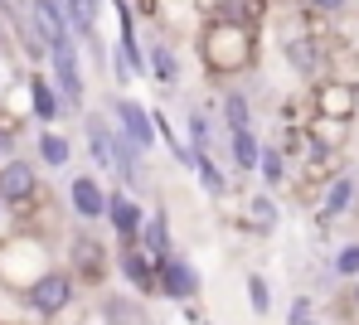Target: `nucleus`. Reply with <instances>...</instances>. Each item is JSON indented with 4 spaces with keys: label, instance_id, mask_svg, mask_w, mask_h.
<instances>
[{
    "label": "nucleus",
    "instance_id": "nucleus-1",
    "mask_svg": "<svg viewBox=\"0 0 359 325\" xmlns=\"http://www.w3.org/2000/svg\"><path fill=\"white\" fill-rule=\"evenodd\" d=\"M194 49H199V68L209 78H243L257 64V29L243 20H204Z\"/></svg>",
    "mask_w": 359,
    "mask_h": 325
},
{
    "label": "nucleus",
    "instance_id": "nucleus-2",
    "mask_svg": "<svg viewBox=\"0 0 359 325\" xmlns=\"http://www.w3.org/2000/svg\"><path fill=\"white\" fill-rule=\"evenodd\" d=\"M73 296H78V282H73L68 267H44V272H34V282L25 286V306H29L39 321L63 316V311L73 306Z\"/></svg>",
    "mask_w": 359,
    "mask_h": 325
},
{
    "label": "nucleus",
    "instance_id": "nucleus-3",
    "mask_svg": "<svg viewBox=\"0 0 359 325\" xmlns=\"http://www.w3.org/2000/svg\"><path fill=\"white\" fill-rule=\"evenodd\" d=\"M49 78L59 88L63 107H83V92H88V73H83V59H78V39L63 34L59 44H49Z\"/></svg>",
    "mask_w": 359,
    "mask_h": 325
},
{
    "label": "nucleus",
    "instance_id": "nucleus-4",
    "mask_svg": "<svg viewBox=\"0 0 359 325\" xmlns=\"http://www.w3.org/2000/svg\"><path fill=\"white\" fill-rule=\"evenodd\" d=\"M282 59L292 64L297 78L316 83V78H325V73H330V39H325V34H316V29H297V34H287V39H282Z\"/></svg>",
    "mask_w": 359,
    "mask_h": 325
},
{
    "label": "nucleus",
    "instance_id": "nucleus-5",
    "mask_svg": "<svg viewBox=\"0 0 359 325\" xmlns=\"http://www.w3.org/2000/svg\"><path fill=\"white\" fill-rule=\"evenodd\" d=\"M311 117H335V122H355L359 117V83L350 78H316L311 83Z\"/></svg>",
    "mask_w": 359,
    "mask_h": 325
},
{
    "label": "nucleus",
    "instance_id": "nucleus-6",
    "mask_svg": "<svg viewBox=\"0 0 359 325\" xmlns=\"http://www.w3.org/2000/svg\"><path fill=\"white\" fill-rule=\"evenodd\" d=\"M68 272H73V282H83V286H102L107 272H112L107 248H102L93 233H73V243H68Z\"/></svg>",
    "mask_w": 359,
    "mask_h": 325
},
{
    "label": "nucleus",
    "instance_id": "nucleus-7",
    "mask_svg": "<svg viewBox=\"0 0 359 325\" xmlns=\"http://www.w3.org/2000/svg\"><path fill=\"white\" fill-rule=\"evenodd\" d=\"M29 199H39V165L25 160V155H10L0 165V204L15 209V204H29Z\"/></svg>",
    "mask_w": 359,
    "mask_h": 325
},
{
    "label": "nucleus",
    "instance_id": "nucleus-8",
    "mask_svg": "<svg viewBox=\"0 0 359 325\" xmlns=\"http://www.w3.org/2000/svg\"><path fill=\"white\" fill-rule=\"evenodd\" d=\"M156 296H170V301H194L199 296V272L184 258H156Z\"/></svg>",
    "mask_w": 359,
    "mask_h": 325
},
{
    "label": "nucleus",
    "instance_id": "nucleus-9",
    "mask_svg": "<svg viewBox=\"0 0 359 325\" xmlns=\"http://www.w3.org/2000/svg\"><path fill=\"white\" fill-rule=\"evenodd\" d=\"M68 209H73L83 223H97V219L107 214V190H102V180H97L93 170H78V175L68 180Z\"/></svg>",
    "mask_w": 359,
    "mask_h": 325
},
{
    "label": "nucleus",
    "instance_id": "nucleus-10",
    "mask_svg": "<svg viewBox=\"0 0 359 325\" xmlns=\"http://www.w3.org/2000/svg\"><path fill=\"white\" fill-rule=\"evenodd\" d=\"M112 117H117V131L126 141H136L141 151H156V122H151V107H141L136 97H117L112 102Z\"/></svg>",
    "mask_w": 359,
    "mask_h": 325
},
{
    "label": "nucleus",
    "instance_id": "nucleus-11",
    "mask_svg": "<svg viewBox=\"0 0 359 325\" xmlns=\"http://www.w3.org/2000/svg\"><path fill=\"white\" fill-rule=\"evenodd\" d=\"M25 92H29V112H34L44 127H54L63 117V97H59V88H54V78H49L44 68H34V73L25 78Z\"/></svg>",
    "mask_w": 359,
    "mask_h": 325
},
{
    "label": "nucleus",
    "instance_id": "nucleus-12",
    "mask_svg": "<svg viewBox=\"0 0 359 325\" xmlns=\"http://www.w3.org/2000/svg\"><path fill=\"white\" fill-rule=\"evenodd\" d=\"M0 15L10 20V29H15V39H20V49L34 59V64L44 68L49 59V49L39 44V34H34V20H29V0H0Z\"/></svg>",
    "mask_w": 359,
    "mask_h": 325
},
{
    "label": "nucleus",
    "instance_id": "nucleus-13",
    "mask_svg": "<svg viewBox=\"0 0 359 325\" xmlns=\"http://www.w3.org/2000/svg\"><path fill=\"white\" fill-rule=\"evenodd\" d=\"M112 136H117V127L102 112H83V141H88V155L97 170H112Z\"/></svg>",
    "mask_w": 359,
    "mask_h": 325
},
{
    "label": "nucleus",
    "instance_id": "nucleus-14",
    "mask_svg": "<svg viewBox=\"0 0 359 325\" xmlns=\"http://www.w3.org/2000/svg\"><path fill=\"white\" fill-rule=\"evenodd\" d=\"M102 219H112L121 248H126V243H136V238H141V223H146L141 204H136L131 195H121V190H117V195H107V214H102Z\"/></svg>",
    "mask_w": 359,
    "mask_h": 325
},
{
    "label": "nucleus",
    "instance_id": "nucleus-15",
    "mask_svg": "<svg viewBox=\"0 0 359 325\" xmlns=\"http://www.w3.org/2000/svg\"><path fill=\"white\" fill-rule=\"evenodd\" d=\"M29 20H34V34H39V44L49 49V44H59L63 34H73L68 29V20H63V5L59 0H29Z\"/></svg>",
    "mask_w": 359,
    "mask_h": 325
},
{
    "label": "nucleus",
    "instance_id": "nucleus-16",
    "mask_svg": "<svg viewBox=\"0 0 359 325\" xmlns=\"http://www.w3.org/2000/svg\"><path fill=\"white\" fill-rule=\"evenodd\" d=\"M121 277H126L136 291L156 296V258H151L146 248H136V243H126V248H121Z\"/></svg>",
    "mask_w": 359,
    "mask_h": 325
},
{
    "label": "nucleus",
    "instance_id": "nucleus-17",
    "mask_svg": "<svg viewBox=\"0 0 359 325\" xmlns=\"http://www.w3.org/2000/svg\"><path fill=\"white\" fill-rule=\"evenodd\" d=\"M355 195H359V185H355V175H335L330 185H325V195H320V204H316V219L320 223H330V219H340L350 204H355Z\"/></svg>",
    "mask_w": 359,
    "mask_h": 325
},
{
    "label": "nucleus",
    "instance_id": "nucleus-18",
    "mask_svg": "<svg viewBox=\"0 0 359 325\" xmlns=\"http://www.w3.org/2000/svg\"><path fill=\"white\" fill-rule=\"evenodd\" d=\"M340 170H345L340 151H320V146H311V155H301V175H306V185H330Z\"/></svg>",
    "mask_w": 359,
    "mask_h": 325
},
{
    "label": "nucleus",
    "instance_id": "nucleus-19",
    "mask_svg": "<svg viewBox=\"0 0 359 325\" xmlns=\"http://www.w3.org/2000/svg\"><path fill=\"white\" fill-rule=\"evenodd\" d=\"M355 122H335V117H306V136L320 146V151H345Z\"/></svg>",
    "mask_w": 359,
    "mask_h": 325
},
{
    "label": "nucleus",
    "instance_id": "nucleus-20",
    "mask_svg": "<svg viewBox=\"0 0 359 325\" xmlns=\"http://www.w3.org/2000/svg\"><path fill=\"white\" fill-rule=\"evenodd\" d=\"M146 73H151L161 88H175L180 83V59H175V49H170L165 39H156V44L146 49Z\"/></svg>",
    "mask_w": 359,
    "mask_h": 325
},
{
    "label": "nucleus",
    "instance_id": "nucleus-21",
    "mask_svg": "<svg viewBox=\"0 0 359 325\" xmlns=\"http://www.w3.org/2000/svg\"><path fill=\"white\" fill-rule=\"evenodd\" d=\"M59 5H63V20H68L73 39L93 34V29H97V20H102V0H59Z\"/></svg>",
    "mask_w": 359,
    "mask_h": 325
},
{
    "label": "nucleus",
    "instance_id": "nucleus-22",
    "mask_svg": "<svg viewBox=\"0 0 359 325\" xmlns=\"http://www.w3.org/2000/svg\"><path fill=\"white\" fill-rule=\"evenodd\" d=\"M39 160H44V170H63L73 160V141L54 127H39Z\"/></svg>",
    "mask_w": 359,
    "mask_h": 325
},
{
    "label": "nucleus",
    "instance_id": "nucleus-23",
    "mask_svg": "<svg viewBox=\"0 0 359 325\" xmlns=\"http://www.w3.org/2000/svg\"><path fill=\"white\" fill-rule=\"evenodd\" d=\"M257 151H262V141H257L252 127L229 131V160H233V170H257Z\"/></svg>",
    "mask_w": 359,
    "mask_h": 325
},
{
    "label": "nucleus",
    "instance_id": "nucleus-24",
    "mask_svg": "<svg viewBox=\"0 0 359 325\" xmlns=\"http://www.w3.org/2000/svg\"><path fill=\"white\" fill-rule=\"evenodd\" d=\"M136 248H146L151 258H165V253H170V223H165V214H151V219L141 223Z\"/></svg>",
    "mask_w": 359,
    "mask_h": 325
},
{
    "label": "nucleus",
    "instance_id": "nucleus-25",
    "mask_svg": "<svg viewBox=\"0 0 359 325\" xmlns=\"http://www.w3.org/2000/svg\"><path fill=\"white\" fill-rule=\"evenodd\" d=\"M257 175H262L267 190H277V185L287 180V155H282V146H262V151H257Z\"/></svg>",
    "mask_w": 359,
    "mask_h": 325
},
{
    "label": "nucleus",
    "instance_id": "nucleus-26",
    "mask_svg": "<svg viewBox=\"0 0 359 325\" xmlns=\"http://www.w3.org/2000/svg\"><path fill=\"white\" fill-rule=\"evenodd\" d=\"M224 122H229V131L252 127V102H248V92H238V88H224Z\"/></svg>",
    "mask_w": 359,
    "mask_h": 325
},
{
    "label": "nucleus",
    "instance_id": "nucleus-27",
    "mask_svg": "<svg viewBox=\"0 0 359 325\" xmlns=\"http://www.w3.org/2000/svg\"><path fill=\"white\" fill-rule=\"evenodd\" d=\"M248 214H252V233H257V238L277 233V204H272L267 195H252V204H248Z\"/></svg>",
    "mask_w": 359,
    "mask_h": 325
},
{
    "label": "nucleus",
    "instance_id": "nucleus-28",
    "mask_svg": "<svg viewBox=\"0 0 359 325\" xmlns=\"http://www.w3.org/2000/svg\"><path fill=\"white\" fill-rule=\"evenodd\" d=\"M194 170H199L204 190H209L214 199H224V195H229V180H224V170L214 165V155H209V151H204V155H194Z\"/></svg>",
    "mask_w": 359,
    "mask_h": 325
},
{
    "label": "nucleus",
    "instance_id": "nucleus-29",
    "mask_svg": "<svg viewBox=\"0 0 359 325\" xmlns=\"http://www.w3.org/2000/svg\"><path fill=\"white\" fill-rule=\"evenodd\" d=\"M248 301H252L257 316L272 311V291H267V277H262V272H248Z\"/></svg>",
    "mask_w": 359,
    "mask_h": 325
},
{
    "label": "nucleus",
    "instance_id": "nucleus-30",
    "mask_svg": "<svg viewBox=\"0 0 359 325\" xmlns=\"http://www.w3.org/2000/svg\"><path fill=\"white\" fill-rule=\"evenodd\" d=\"M335 272H340V277H359V243H345V248L335 253Z\"/></svg>",
    "mask_w": 359,
    "mask_h": 325
},
{
    "label": "nucleus",
    "instance_id": "nucleus-31",
    "mask_svg": "<svg viewBox=\"0 0 359 325\" xmlns=\"http://www.w3.org/2000/svg\"><path fill=\"white\" fill-rule=\"evenodd\" d=\"M306 10L311 15H340V10H350V0H306Z\"/></svg>",
    "mask_w": 359,
    "mask_h": 325
},
{
    "label": "nucleus",
    "instance_id": "nucleus-32",
    "mask_svg": "<svg viewBox=\"0 0 359 325\" xmlns=\"http://www.w3.org/2000/svg\"><path fill=\"white\" fill-rule=\"evenodd\" d=\"M287 316H292V325L311 321V296H297V301H292V311H287Z\"/></svg>",
    "mask_w": 359,
    "mask_h": 325
},
{
    "label": "nucleus",
    "instance_id": "nucleus-33",
    "mask_svg": "<svg viewBox=\"0 0 359 325\" xmlns=\"http://www.w3.org/2000/svg\"><path fill=\"white\" fill-rule=\"evenodd\" d=\"M10 155H15V136H10V131H0V165H5Z\"/></svg>",
    "mask_w": 359,
    "mask_h": 325
},
{
    "label": "nucleus",
    "instance_id": "nucleus-34",
    "mask_svg": "<svg viewBox=\"0 0 359 325\" xmlns=\"http://www.w3.org/2000/svg\"><path fill=\"white\" fill-rule=\"evenodd\" d=\"M131 10H141V15H161V0H136Z\"/></svg>",
    "mask_w": 359,
    "mask_h": 325
},
{
    "label": "nucleus",
    "instance_id": "nucleus-35",
    "mask_svg": "<svg viewBox=\"0 0 359 325\" xmlns=\"http://www.w3.org/2000/svg\"><path fill=\"white\" fill-rule=\"evenodd\" d=\"M355 311H359V277H355Z\"/></svg>",
    "mask_w": 359,
    "mask_h": 325
},
{
    "label": "nucleus",
    "instance_id": "nucleus-36",
    "mask_svg": "<svg viewBox=\"0 0 359 325\" xmlns=\"http://www.w3.org/2000/svg\"><path fill=\"white\" fill-rule=\"evenodd\" d=\"M267 5H282V0H267Z\"/></svg>",
    "mask_w": 359,
    "mask_h": 325
},
{
    "label": "nucleus",
    "instance_id": "nucleus-37",
    "mask_svg": "<svg viewBox=\"0 0 359 325\" xmlns=\"http://www.w3.org/2000/svg\"><path fill=\"white\" fill-rule=\"evenodd\" d=\"M0 219H5V204H0Z\"/></svg>",
    "mask_w": 359,
    "mask_h": 325
},
{
    "label": "nucleus",
    "instance_id": "nucleus-38",
    "mask_svg": "<svg viewBox=\"0 0 359 325\" xmlns=\"http://www.w3.org/2000/svg\"><path fill=\"white\" fill-rule=\"evenodd\" d=\"M301 325H316V321H301Z\"/></svg>",
    "mask_w": 359,
    "mask_h": 325
}]
</instances>
